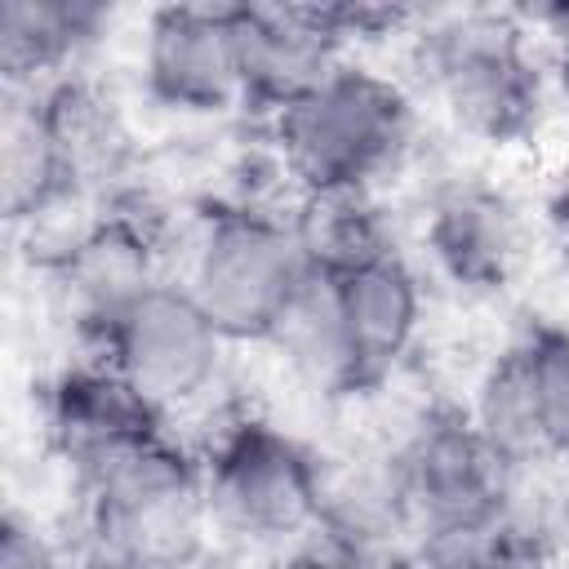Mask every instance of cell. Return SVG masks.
Returning <instances> with one entry per match:
<instances>
[{
	"label": "cell",
	"instance_id": "cell-4",
	"mask_svg": "<svg viewBox=\"0 0 569 569\" xmlns=\"http://www.w3.org/2000/svg\"><path fill=\"white\" fill-rule=\"evenodd\" d=\"M173 276L231 347H267L276 320L311 276L289 204L218 196L191 213Z\"/></svg>",
	"mask_w": 569,
	"mask_h": 569
},
{
	"label": "cell",
	"instance_id": "cell-11",
	"mask_svg": "<svg viewBox=\"0 0 569 569\" xmlns=\"http://www.w3.org/2000/svg\"><path fill=\"white\" fill-rule=\"evenodd\" d=\"M347 360H351V400L382 391L418 351L427 325V280L409 249L378 258L360 271L333 276Z\"/></svg>",
	"mask_w": 569,
	"mask_h": 569
},
{
	"label": "cell",
	"instance_id": "cell-16",
	"mask_svg": "<svg viewBox=\"0 0 569 569\" xmlns=\"http://www.w3.org/2000/svg\"><path fill=\"white\" fill-rule=\"evenodd\" d=\"M289 213L311 271L325 276H347L405 249L382 191H307L289 200Z\"/></svg>",
	"mask_w": 569,
	"mask_h": 569
},
{
	"label": "cell",
	"instance_id": "cell-13",
	"mask_svg": "<svg viewBox=\"0 0 569 569\" xmlns=\"http://www.w3.org/2000/svg\"><path fill=\"white\" fill-rule=\"evenodd\" d=\"M409 538L413 525L387 440L320 453V520L311 542L329 551H365Z\"/></svg>",
	"mask_w": 569,
	"mask_h": 569
},
{
	"label": "cell",
	"instance_id": "cell-24",
	"mask_svg": "<svg viewBox=\"0 0 569 569\" xmlns=\"http://www.w3.org/2000/svg\"><path fill=\"white\" fill-rule=\"evenodd\" d=\"M191 569H218V565H213V556H209V560H200V565H191Z\"/></svg>",
	"mask_w": 569,
	"mask_h": 569
},
{
	"label": "cell",
	"instance_id": "cell-9",
	"mask_svg": "<svg viewBox=\"0 0 569 569\" xmlns=\"http://www.w3.org/2000/svg\"><path fill=\"white\" fill-rule=\"evenodd\" d=\"M142 98L169 116L222 120L244 111L236 4H160L138 36Z\"/></svg>",
	"mask_w": 569,
	"mask_h": 569
},
{
	"label": "cell",
	"instance_id": "cell-15",
	"mask_svg": "<svg viewBox=\"0 0 569 569\" xmlns=\"http://www.w3.org/2000/svg\"><path fill=\"white\" fill-rule=\"evenodd\" d=\"M84 200L67 187L40 89H4L0 107V209L13 231L36 227L62 204ZM98 204V200H93Z\"/></svg>",
	"mask_w": 569,
	"mask_h": 569
},
{
	"label": "cell",
	"instance_id": "cell-3",
	"mask_svg": "<svg viewBox=\"0 0 569 569\" xmlns=\"http://www.w3.org/2000/svg\"><path fill=\"white\" fill-rule=\"evenodd\" d=\"M204 511L218 547L289 556L316 538L320 520V449L289 427L222 409L196 440Z\"/></svg>",
	"mask_w": 569,
	"mask_h": 569
},
{
	"label": "cell",
	"instance_id": "cell-10",
	"mask_svg": "<svg viewBox=\"0 0 569 569\" xmlns=\"http://www.w3.org/2000/svg\"><path fill=\"white\" fill-rule=\"evenodd\" d=\"M40 431L49 453L84 485L124 453L169 436L173 422L107 360L71 356L40 387Z\"/></svg>",
	"mask_w": 569,
	"mask_h": 569
},
{
	"label": "cell",
	"instance_id": "cell-5",
	"mask_svg": "<svg viewBox=\"0 0 569 569\" xmlns=\"http://www.w3.org/2000/svg\"><path fill=\"white\" fill-rule=\"evenodd\" d=\"M89 569H191L213 556L196 445L173 431L80 485Z\"/></svg>",
	"mask_w": 569,
	"mask_h": 569
},
{
	"label": "cell",
	"instance_id": "cell-6",
	"mask_svg": "<svg viewBox=\"0 0 569 569\" xmlns=\"http://www.w3.org/2000/svg\"><path fill=\"white\" fill-rule=\"evenodd\" d=\"M227 351L231 342L204 316L191 289L178 276H164L80 356L107 360L173 422L213 405L227 378Z\"/></svg>",
	"mask_w": 569,
	"mask_h": 569
},
{
	"label": "cell",
	"instance_id": "cell-2",
	"mask_svg": "<svg viewBox=\"0 0 569 569\" xmlns=\"http://www.w3.org/2000/svg\"><path fill=\"white\" fill-rule=\"evenodd\" d=\"M262 129L289 196L382 191L422 151V102L409 80L351 58Z\"/></svg>",
	"mask_w": 569,
	"mask_h": 569
},
{
	"label": "cell",
	"instance_id": "cell-14",
	"mask_svg": "<svg viewBox=\"0 0 569 569\" xmlns=\"http://www.w3.org/2000/svg\"><path fill=\"white\" fill-rule=\"evenodd\" d=\"M111 9L93 0H4L0 4V76L4 89H44L84 71L102 44Z\"/></svg>",
	"mask_w": 569,
	"mask_h": 569
},
{
	"label": "cell",
	"instance_id": "cell-22",
	"mask_svg": "<svg viewBox=\"0 0 569 569\" xmlns=\"http://www.w3.org/2000/svg\"><path fill=\"white\" fill-rule=\"evenodd\" d=\"M276 569H338V560H333V551H329V547L307 542V547H298V551L280 556V560H276Z\"/></svg>",
	"mask_w": 569,
	"mask_h": 569
},
{
	"label": "cell",
	"instance_id": "cell-20",
	"mask_svg": "<svg viewBox=\"0 0 569 569\" xmlns=\"http://www.w3.org/2000/svg\"><path fill=\"white\" fill-rule=\"evenodd\" d=\"M529 31L547 49V80H551V102L569 116V4L556 9H516Z\"/></svg>",
	"mask_w": 569,
	"mask_h": 569
},
{
	"label": "cell",
	"instance_id": "cell-21",
	"mask_svg": "<svg viewBox=\"0 0 569 569\" xmlns=\"http://www.w3.org/2000/svg\"><path fill=\"white\" fill-rule=\"evenodd\" d=\"M338 569H422L413 542H387V547H365V551H333Z\"/></svg>",
	"mask_w": 569,
	"mask_h": 569
},
{
	"label": "cell",
	"instance_id": "cell-17",
	"mask_svg": "<svg viewBox=\"0 0 569 569\" xmlns=\"http://www.w3.org/2000/svg\"><path fill=\"white\" fill-rule=\"evenodd\" d=\"M525 485V480H520ZM422 569H560V542L529 507L525 489L498 516L427 529L409 538Z\"/></svg>",
	"mask_w": 569,
	"mask_h": 569
},
{
	"label": "cell",
	"instance_id": "cell-19",
	"mask_svg": "<svg viewBox=\"0 0 569 569\" xmlns=\"http://www.w3.org/2000/svg\"><path fill=\"white\" fill-rule=\"evenodd\" d=\"M511 338L520 347L542 462L547 467H569V325L529 320Z\"/></svg>",
	"mask_w": 569,
	"mask_h": 569
},
{
	"label": "cell",
	"instance_id": "cell-8",
	"mask_svg": "<svg viewBox=\"0 0 569 569\" xmlns=\"http://www.w3.org/2000/svg\"><path fill=\"white\" fill-rule=\"evenodd\" d=\"M418 244L427 271L458 298H498L520 280L533 249V227L507 187L476 173H453L422 196Z\"/></svg>",
	"mask_w": 569,
	"mask_h": 569
},
{
	"label": "cell",
	"instance_id": "cell-12",
	"mask_svg": "<svg viewBox=\"0 0 569 569\" xmlns=\"http://www.w3.org/2000/svg\"><path fill=\"white\" fill-rule=\"evenodd\" d=\"M49 133L58 142V160L67 173V187L84 200H107L120 187H129L142 164L138 133L129 124V111L120 98L89 71L62 76L40 89Z\"/></svg>",
	"mask_w": 569,
	"mask_h": 569
},
{
	"label": "cell",
	"instance_id": "cell-1",
	"mask_svg": "<svg viewBox=\"0 0 569 569\" xmlns=\"http://www.w3.org/2000/svg\"><path fill=\"white\" fill-rule=\"evenodd\" d=\"M405 62L418 102L480 147H525L556 107L547 49L516 9H418Z\"/></svg>",
	"mask_w": 569,
	"mask_h": 569
},
{
	"label": "cell",
	"instance_id": "cell-18",
	"mask_svg": "<svg viewBox=\"0 0 569 569\" xmlns=\"http://www.w3.org/2000/svg\"><path fill=\"white\" fill-rule=\"evenodd\" d=\"M267 347L284 360V369L329 400H351V360H347V333L338 311L333 276L311 271L284 316L276 320Z\"/></svg>",
	"mask_w": 569,
	"mask_h": 569
},
{
	"label": "cell",
	"instance_id": "cell-23",
	"mask_svg": "<svg viewBox=\"0 0 569 569\" xmlns=\"http://www.w3.org/2000/svg\"><path fill=\"white\" fill-rule=\"evenodd\" d=\"M547 222H551V231H556V240H560V249H565V258H569V178L551 191V200H547Z\"/></svg>",
	"mask_w": 569,
	"mask_h": 569
},
{
	"label": "cell",
	"instance_id": "cell-7",
	"mask_svg": "<svg viewBox=\"0 0 569 569\" xmlns=\"http://www.w3.org/2000/svg\"><path fill=\"white\" fill-rule=\"evenodd\" d=\"M413 533L498 516L516 502L525 471L498 458L453 400H427L387 440Z\"/></svg>",
	"mask_w": 569,
	"mask_h": 569
}]
</instances>
